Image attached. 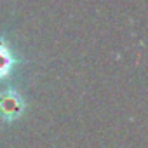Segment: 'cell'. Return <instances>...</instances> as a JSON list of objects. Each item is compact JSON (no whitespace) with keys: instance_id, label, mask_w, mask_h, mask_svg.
I'll list each match as a JSON object with an SVG mask.
<instances>
[{"instance_id":"1","label":"cell","mask_w":148,"mask_h":148,"mask_svg":"<svg viewBox=\"0 0 148 148\" xmlns=\"http://www.w3.org/2000/svg\"><path fill=\"white\" fill-rule=\"evenodd\" d=\"M23 110L21 99L14 92H4L0 94V115H4L5 119L18 117Z\"/></svg>"},{"instance_id":"2","label":"cell","mask_w":148,"mask_h":148,"mask_svg":"<svg viewBox=\"0 0 148 148\" xmlns=\"http://www.w3.org/2000/svg\"><path fill=\"white\" fill-rule=\"evenodd\" d=\"M12 66H14V58H12V52L0 42V80L5 79L9 73L12 71Z\"/></svg>"}]
</instances>
